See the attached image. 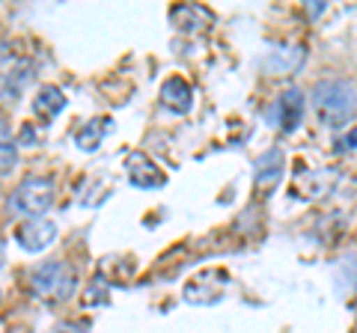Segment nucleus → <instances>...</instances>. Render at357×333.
Segmentation results:
<instances>
[{
  "label": "nucleus",
  "mask_w": 357,
  "mask_h": 333,
  "mask_svg": "<svg viewBox=\"0 0 357 333\" xmlns=\"http://www.w3.org/2000/svg\"><path fill=\"white\" fill-rule=\"evenodd\" d=\"M312 107L328 128H342L357 114V90L351 81L325 77L312 86Z\"/></svg>",
  "instance_id": "f257e3e1"
},
{
  "label": "nucleus",
  "mask_w": 357,
  "mask_h": 333,
  "mask_svg": "<svg viewBox=\"0 0 357 333\" xmlns=\"http://www.w3.org/2000/svg\"><path fill=\"white\" fill-rule=\"evenodd\" d=\"M75 283H77L75 268L69 262H60V259L45 262L30 280L33 295L45 297V301H66V297L75 292Z\"/></svg>",
  "instance_id": "f03ea898"
},
{
  "label": "nucleus",
  "mask_w": 357,
  "mask_h": 333,
  "mask_svg": "<svg viewBox=\"0 0 357 333\" xmlns=\"http://www.w3.org/2000/svg\"><path fill=\"white\" fill-rule=\"evenodd\" d=\"M51 203H54V182L48 176H30V179H24L15 187L13 199H9V206L27 217H42L51 208Z\"/></svg>",
  "instance_id": "7ed1b4c3"
},
{
  "label": "nucleus",
  "mask_w": 357,
  "mask_h": 333,
  "mask_svg": "<svg viewBox=\"0 0 357 333\" xmlns=\"http://www.w3.org/2000/svg\"><path fill=\"white\" fill-rule=\"evenodd\" d=\"M229 283V274L223 268H208L203 274H197L194 280H188L185 288H182V297L188 304H218L223 297V288Z\"/></svg>",
  "instance_id": "20e7f679"
},
{
  "label": "nucleus",
  "mask_w": 357,
  "mask_h": 333,
  "mask_svg": "<svg viewBox=\"0 0 357 333\" xmlns=\"http://www.w3.org/2000/svg\"><path fill=\"white\" fill-rule=\"evenodd\" d=\"M301 116H304V95H301L298 86H289L277 95V102L268 110V119L271 125H277L280 131H295L301 125Z\"/></svg>",
  "instance_id": "39448f33"
},
{
  "label": "nucleus",
  "mask_w": 357,
  "mask_h": 333,
  "mask_svg": "<svg viewBox=\"0 0 357 333\" xmlns=\"http://www.w3.org/2000/svg\"><path fill=\"white\" fill-rule=\"evenodd\" d=\"M54 238H57V224L45 217H30L15 229L18 247L27 253H42L45 247H51Z\"/></svg>",
  "instance_id": "423d86ee"
},
{
  "label": "nucleus",
  "mask_w": 357,
  "mask_h": 333,
  "mask_svg": "<svg viewBox=\"0 0 357 333\" xmlns=\"http://www.w3.org/2000/svg\"><path fill=\"white\" fill-rule=\"evenodd\" d=\"M283 166H286V158L280 149H268L265 155L256 158V173H253V187L259 196H271L274 187L280 185L283 179Z\"/></svg>",
  "instance_id": "0eeeda50"
},
{
  "label": "nucleus",
  "mask_w": 357,
  "mask_h": 333,
  "mask_svg": "<svg viewBox=\"0 0 357 333\" xmlns=\"http://www.w3.org/2000/svg\"><path fill=\"white\" fill-rule=\"evenodd\" d=\"M126 173L134 187H161L167 176L158 164H155L146 152H131L126 158Z\"/></svg>",
  "instance_id": "6e6552de"
},
{
  "label": "nucleus",
  "mask_w": 357,
  "mask_h": 333,
  "mask_svg": "<svg viewBox=\"0 0 357 333\" xmlns=\"http://www.w3.org/2000/svg\"><path fill=\"white\" fill-rule=\"evenodd\" d=\"M161 104L167 110H173V114H188L194 104V93H191V84L185 81V77H167L164 86H161Z\"/></svg>",
  "instance_id": "1a4fd4ad"
},
{
  "label": "nucleus",
  "mask_w": 357,
  "mask_h": 333,
  "mask_svg": "<svg viewBox=\"0 0 357 333\" xmlns=\"http://www.w3.org/2000/svg\"><path fill=\"white\" fill-rule=\"evenodd\" d=\"M170 21L176 24V30L182 33H197L203 30V24H208L211 21V13L203 6H194V3H185V6H176L170 13Z\"/></svg>",
  "instance_id": "9d476101"
},
{
  "label": "nucleus",
  "mask_w": 357,
  "mask_h": 333,
  "mask_svg": "<svg viewBox=\"0 0 357 333\" xmlns=\"http://www.w3.org/2000/svg\"><path fill=\"white\" fill-rule=\"evenodd\" d=\"M331 185H333V176L321 179V173H319V170H298V173H295L292 196H304V199L319 196V194H325Z\"/></svg>",
  "instance_id": "9b49d317"
},
{
  "label": "nucleus",
  "mask_w": 357,
  "mask_h": 333,
  "mask_svg": "<svg viewBox=\"0 0 357 333\" xmlns=\"http://www.w3.org/2000/svg\"><path fill=\"white\" fill-rule=\"evenodd\" d=\"M63 107H66V95L60 93V86H51V84H45L36 93V98H33V114L42 119H54Z\"/></svg>",
  "instance_id": "f8f14e48"
},
{
  "label": "nucleus",
  "mask_w": 357,
  "mask_h": 333,
  "mask_svg": "<svg viewBox=\"0 0 357 333\" xmlns=\"http://www.w3.org/2000/svg\"><path fill=\"white\" fill-rule=\"evenodd\" d=\"M110 131V119H105V116H96V119H89V122H84V128L77 131V149L81 152H96L98 146H102V140H105V134Z\"/></svg>",
  "instance_id": "ddd939ff"
},
{
  "label": "nucleus",
  "mask_w": 357,
  "mask_h": 333,
  "mask_svg": "<svg viewBox=\"0 0 357 333\" xmlns=\"http://www.w3.org/2000/svg\"><path fill=\"white\" fill-rule=\"evenodd\" d=\"M27 75H30L27 65H18L13 72H0V102H15L27 84Z\"/></svg>",
  "instance_id": "4468645a"
},
{
  "label": "nucleus",
  "mask_w": 357,
  "mask_h": 333,
  "mask_svg": "<svg viewBox=\"0 0 357 333\" xmlns=\"http://www.w3.org/2000/svg\"><path fill=\"white\" fill-rule=\"evenodd\" d=\"M15 146L18 143L13 140V128H9V122L0 119V176H6L15 166V161H18Z\"/></svg>",
  "instance_id": "2eb2a0df"
},
{
  "label": "nucleus",
  "mask_w": 357,
  "mask_h": 333,
  "mask_svg": "<svg viewBox=\"0 0 357 333\" xmlns=\"http://www.w3.org/2000/svg\"><path fill=\"white\" fill-rule=\"evenodd\" d=\"M107 277L105 274H96L93 280H89L86 292H84V307H98V304H107Z\"/></svg>",
  "instance_id": "dca6fc26"
},
{
  "label": "nucleus",
  "mask_w": 357,
  "mask_h": 333,
  "mask_svg": "<svg viewBox=\"0 0 357 333\" xmlns=\"http://www.w3.org/2000/svg\"><path fill=\"white\" fill-rule=\"evenodd\" d=\"M333 149L337 152H351V149H357V125L351 128V131H345V134L333 143Z\"/></svg>",
  "instance_id": "f3484780"
},
{
  "label": "nucleus",
  "mask_w": 357,
  "mask_h": 333,
  "mask_svg": "<svg viewBox=\"0 0 357 333\" xmlns=\"http://www.w3.org/2000/svg\"><path fill=\"white\" fill-rule=\"evenodd\" d=\"M54 333H86V325H81V321H60Z\"/></svg>",
  "instance_id": "a211bd4d"
},
{
  "label": "nucleus",
  "mask_w": 357,
  "mask_h": 333,
  "mask_svg": "<svg viewBox=\"0 0 357 333\" xmlns=\"http://www.w3.org/2000/svg\"><path fill=\"white\" fill-rule=\"evenodd\" d=\"M307 9H310L312 15H319V13H325V3H316V0H310V6H307Z\"/></svg>",
  "instance_id": "6ab92c4d"
},
{
  "label": "nucleus",
  "mask_w": 357,
  "mask_h": 333,
  "mask_svg": "<svg viewBox=\"0 0 357 333\" xmlns=\"http://www.w3.org/2000/svg\"><path fill=\"white\" fill-rule=\"evenodd\" d=\"M0 265H3V241H0Z\"/></svg>",
  "instance_id": "aec40b11"
}]
</instances>
